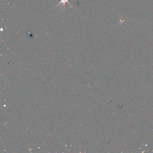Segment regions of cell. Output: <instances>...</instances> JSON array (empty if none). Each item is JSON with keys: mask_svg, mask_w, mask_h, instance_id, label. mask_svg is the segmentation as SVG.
<instances>
[{"mask_svg": "<svg viewBox=\"0 0 153 153\" xmlns=\"http://www.w3.org/2000/svg\"><path fill=\"white\" fill-rule=\"evenodd\" d=\"M66 3H68L69 4L70 6H71V3H70L69 2V0H60V1L59 3V4H58V5H57V7H56V8L58 6H59V5H60L61 4H63V6H64V7H65V4H66Z\"/></svg>", "mask_w": 153, "mask_h": 153, "instance_id": "obj_1", "label": "cell"}]
</instances>
